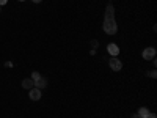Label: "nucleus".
<instances>
[{
  "instance_id": "obj_1",
  "label": "nucleus",
  "mask_w": 157,
  "mask_h": 118,
  "mask_svg": "<svg viewBox=\"0 0 157 118\" xmlns=\"http://www.w3.org/2000/svg\"><path fill=\"white\" fill-rule=\"evenodd\" d=\"M102 29H104V32H105L107 35H116V32H118V24H116V21H115V8H113L112 2L107 3Z\"/></svg>"
},
{
  "instance_id": "obj_2",
  "label": "nucleus",
  "mask_w": 157,
  "mask_h": 118,
  "mask_svg": "<svg viewBox=\"0 0 157 118\" xmlns=\"http://www.w3.org/2000/svg\"><path fill=\"white\" fill-rule=\"evenodd\" d=\"M109 66H110V69H112V71L118 73V71H121V69H123V61H121L120 58L113 57V58H110V60H109Z\"/></svg>"
},
{
  "instance_id": "obj_3",
  "label": "nucleus",
  "mask_w": 157,
  "mask_h": 118,
  "mask_svg": "<svg viewBox=\"0 0 157 118\" xmlns=\"http://www.w3.org/2000/svg\"><path fill=\"white\" fill-rule=\"evenodd\" d=\"M155 54H157V50L154 49V47H146L145 50H143V58H145V60H152V58H155Z\"/></svg>"
},
{
  "instance_id": "obj_4",
  "label": "nucleus",
  "mask_w": 157,
  "mask_h": 118,
  "mask_svg": "<svg viewBox=\"0 0 157 118\" xmlns=\"http://www.w3.org/2000/svg\"><path fill=\"white\" fill-rule=\"evenodd\" d=\"M30 99L32 101H39V99H41V96H43V93H41V90H39V88H36V87H33L32 90H30Z\"/></svg>"
},
{
  "instance_id": "obj_5",
  "label": "nucleus",
  "mask_w": 157,
  "mask_h": 118,
  "mask_svg": "<svg viewBox=\"0 0 157 118\" xmlns=\"http://www.w3.org/2000/svg\"><path fill=\"white\" fill-rule=\"evenodd\" d=\"M107 50H109V54L112 57H118V55H120V47H118V44H115V43H110L107 46Z\"/></svg>"
},
{
  "instance_id": "obj_6",
  "label": "nucleus",
  "mask_w": 157,
  "mask_h": 118,
  "mask_svg": "<svg viewBox=\"0 0 157 118\" xmlns=\"http://www.w3.org/2000/svg\"><path fill=\"white\" fill-rule=\"evenodd\" d=\"M35 87H36V88H39V90H43V88H46V87H47V79L41 76V77H39L38 81L35 82Z\"/></svg>"
},
{
  "instance_id": "obj_7",
  "label": "nucleus",
  "mask_w": 157,
  "mask_h": 118,
  "mask_svg": "<svg viewBox=\"0 0 157 118\" xmlns=\"http://www.w3.org/2000/svg\"><path fill=\"white\" fill-rule=\"evenodd\" d=\"M22 88H25V90H32L33 87H35V82L32 81V79H22Z\"/></svg>"
},
{
  "instance_id": "obj_8",
  "label": "nucleus",
  "mask_w": 157,
  "mask_h": 118,
  "mask_svg": "<svg viewBox=\"0 0 157 118\" xmlns=\"http://www.w3.org/2000/svg\"><path fill=\"white\" fill-rule=\"evenodd\" d=\"M148 113H149V109H148V107H140V109H138V115H140L141 118L146 116Z\"/></svg>"
},
{
  "instance_id": "obj_9",
  "label": "nucleus",
  "mask_w": 157,
  "mask_h": 118,
  "mask_svg": "<svg viewBox=\"0 0 157 118\" xmlns=\"http://www.w3.org/2000/svg\"><path fill=\"white\" fill-rule=\"evenodd\" d=\"M39 77H41V74H39L38 71H33V73H32V77H30V79H32L33 82H36L38 79H39Z\"/></svg>"
},
{
  "instance_id": "obj_10",
  "label": "nucleus",
  "mask_w": 157,
  "mask_h": 118,
  "mask_svg": "<svg viewBox=\"0 0 157 118\" xmlns=\"http://www.w3.org/2000/svg\"><path fill=\"white\" fill-rule=\"evenodd\" d=\"M146 76H149L151 79H155V77H157V71H155V69H151V71L146 73Z\"/></svg>"
},
{
  "instance_id": "obj_11",
  "label": "nucleus",
  "mask_w": 157,
  "mask_h": 118,
  "mask_svg": "<svg viewBox=\"0 0 157 118\" xmlns=\"http://www.w3.org/2000/svg\"><path fill=\"white\" fill-rule=\"evenodd\" d=\"M143 118H157V115H155V113H152V112H149L146 116H143Z\"/></svg>"
},
{
  "instance_id": "obj_12",
  "label": "nucleus",
  "mask_w": 157,
  "mask_h": 118,
  "mask_svg": "<svg viewBox=\"0 0 157 118\" xmlns=\"http://www.w3.org/2000/svg\"><path fill=\"white\" fill-rule=\"evenodd\" d=\"M5 66H6V68H13V63H11V61H6Z\"/></svg>"
},
{
  "instance_id": "obj_13",
  "label": "nucleus",
  "mask_w": 157,
  "mask_h": 118,
  "mask_svg": "<svg viewBox=\"0 0 157 118\" xmlns=\"http://www.w3.org/2000/svg\"><path fill=\"white\" fill-rule=\"evenodd\" d=\"M8 3V0H0V6H3V5H6Z\"/></svg>"
},
{
  "instance_id": "obj_14",
  "label": "nucleus",
  "mask_w": 157,
  "mask_h": 118,
  "mask_svg": "<svg viewBox=\"0 0 157 118\" xmlns=\"http://www.w3.org/2000/svg\"><path fill=\"white\" fill-rule=\"evenodd\" d=\"M132 118H141V116H140L138 113H134V115H132Z\"/></svg>"
},
{
  "instance_id": "obj_15",
  "label": "nucleus",
  "mask_w": 157,
  "mask_h": 118,
  "mask_svg": "<svg viewBox=\"0 0 157 118\" xmlns=\"http://www.w3.org/2000/svg\"><path fill=\"white\" fill-rule=\"evenodd\" d=\"M32 2H33V3H41L43 0H32Z\"/></svg>"
},
{
  "instance_id": "obj_16",
  "label": "nucleus",
  "mask_w": 157,
  "mask_h": 118,
  "mask_svg": "<svg viewBox=\"0 0 157 118\" xmlns=\"http://www.w3.org/2000/svg\"><path fill=\"white\" fill-rule=\"evenodd\" d=\"M0 11H2V6H0Z\"/></svg>"
},
{
  "instance_id": "obj_17",
  "label": "nucleus",
  "mask_w": 157,
  "mask_h": 118,
  "mask_svg": "<svg viewBox=\"0 0 157 118\" xmlns=\"http://www.w3.org/2000/svg\"><path fill=\"white\" fill-rule=\"evenodd\" d=\"M19 2H24V0H19Z\"/></svg>"
}]
</instances>
